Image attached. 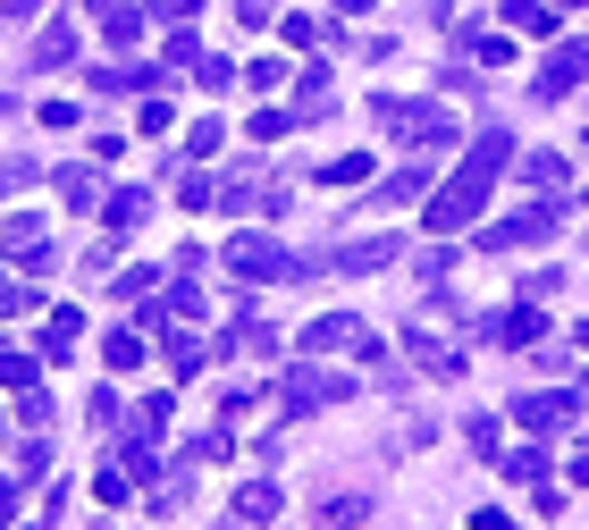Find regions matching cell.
I'll return each instance as SVG.
<instances>
[{"instance_id": "obj_1", "label": "cell", "mask_w": 589, "mask_h": 530, "mask_svg": "<svg viewBox=\"0 0 589 530\" xmlns=\"http://www.w3.org/2000/svg\"><path fill=\"white\" fill-rule=\"evenodd\" d=\"M505 160H513V144H505V135L489 127V135L472 144V160H463V169L446 177V186H438V203H430V227H438V236H455V227H472V210L489 203V186H497V169H505Z\"/></svg>"}, {"instance_id": "obj_2", "label": "cell", "mask_w": 589, "mask_h": 530, "mask_svg": "<svg viewBox=\"0 0 589 530\" xmlns=\"http://www.w3.org/2000/svg\"><path fill=\"white\" fill-rule=\"evenodd\" d=\"M219 269H228V278H245V286H278V278H295V262H286V245H269L262 227H245V236H228V245H219Z\"/></svg>"}, {"instance_id": "obj_3", "label": "cell", "mask_w": 589, "mask_h": 530, "mask_svg": "<svg viewBox=\"0 0 589 530\" xmlns=\"http://www.w3.org/2000/svg\"><path fill=\"white\" fill-rule=\"evenodd\" d=\"M345 387H354L345 371H312V362H304V371L278 379V404H286V421H304V413H321V404H337Z\"/></svg>"}, {"instance_id": "obj_4", "label": "cell", "mask_w": 589, "mask_h": 530, "mask_svg": "<svg viewBox=\"0 0 589 530\" xmlns=\"http://www.w3.org/2000/svg\"><path fill=\"white\" fill-rule=\"evenodd\" d=\"M380 127L387 135H413V144H455V118H446V110H421V101H396V94L380 101Z\"/></svg>"}, {"instance_id": "obj_5", "label": "cell", "mask_w": 589, "mask_h": 530, "mask_svg": "<svg viewBox=\"0 0 589 530\" xmlns=\"http://www.w3.org/2000/svg\"><path fill=\"white\" fill-rule=\"evenodd\" d=\"M404 262V236H362V245H337L328 253V269L337 278H371V269H396Z\"/></svg>"}, {"instance_id": "obj_6", "label": "cell", "mask_w": 589, "mask_h": 530, "mask_svg": "<svg viewBox=\"0 0 589 530\" xmlns=\"http://www.w3.org/2000/svg\"><path fill=\"white\" fill-rule=\"evenodd\" d=\"M556 219H565V210H556V203H531V210H522V219L489 227V236H480V245H489V253H513V245H539V236H556Z\"/></svg>"}, {"instance_id": "obj_7", "label": "cell", "mask_w": 589, "mask_h": 530, "mask_svg": "<svg viewBox=\"0 0 589 530\" xmlns=\"http://www.w3.org/2000/svg\"><path fill=\"white\" fill-rule=\"evenodd\" d=\"M581 76H589V42H565V51H556L548 68L531 76V94H539V101H565L572 85H581Z\"/></svg>"}, {"instance_id": "obj_8", "label": "cell", "mask_w": 589, "mask_h": 530, "mask_svg": "<svg viewBox=\"0 0 589 530\" xmlns=\"http://www.w3.org/2000/svg\"><path fill=\"white\" fill-rule=\"evenodd\" d=\"M304 345H312V354H371V328L345 321V312H328V321L304 328Z\"/></svg>"}, {"instance_id": "obj_9", "label": "cell", "mask_w": 589, "mask_h": 530, "mask_svg": "<svg viewBox=\"0 0 589 530\" xmlns=\"http://www.w3.org/2000/svg\"><path fill=\"white\" fill-rule=\"evenodd\" d=\"M572 413H581L572 396H522V404H513V421H522L531 438H556V430H565Z\"/></svg>"}, {"instance_id": "obj_10", "label": "cell", "mask_w": 589, "mask_h": 530, "mask_svg": "<svg viewBox=\"0 0 589 530\" xmlns=\"http://www.w3.org/2000/svg\"><path fill=\"white\" fill-rule=\"evenodd\" d=\"M77 345H85V312H77V303H59L51 321H42V362H68Z\"/></svg>"}, {"instance_id": "obj_11", "label": "cell", "mask_w": 589, "mask_h": 530, "mask_svg": "<svg viewBox=\"0 0 589 530\" xmlns=\"http://www.w3.org/2000/svg\"><path fill=\"white\" fill-rule=\"evenodd\" d=\"M312 522H321V530H354V522H371V497H362V489H328L321 506H312Z\"/></svg>"}, {"instance_id": "obj_12", "label": "cell", "mask_w": 589, "mask_h": 530, "mask_svg": "<svg viewBox=\"0 0 589 530\" xmlns=\"http://www.w3.org/2000/svg\"><path fill=\"white\" fill-rule=\"evenodd\" d=\"M101 219H110V236H127V227H144V219H153V194H144V186L101 194Z\"/></svg>"}, {"instance_id": "obj_13", "label": "cell", "mask_w": 589, "mask_h": 530, "mask_svg": "<svg viewBox=\"0 0 589 530\" xmlns=\"http://www.w3.org/2000/svg\"><path fill=\"white\" fill-rule=\"evenodd\" d=\"M421 194H430V169H396L387 186H371L362 210H404V203H421Z\"/></svg>"}, {"instance_id": "obj_14", "label": "cell", "mask_w": 589, "mask_h": 530, "mask_svg": "<svg viewBox=\"0 0 589 530\" xmlns=\"http://www.w3.org/2000/svg\"><path fill=\"white\" fill-rule=\"evenodd\" d=\"M160 438H169V396H144V404H135V421H127V446L153 454Z\"/></svg>"}, {"instance_id": "obj_15", "label": "cell", "mask_w": 589, "mask_h": 530, "mask_svg": "<svg viewBox=\"0 0 589 530\" xmlns=\"http://www.w3.org/2000/svg\"><path fill=\"white\" fill-rule=\"evenodd\" d=\"M278 506H286L278 480H245V489H236V522H278Z\"/></svg>"}, {"instance_id": "obj_16", "label": "cell", "mask_w": 589, "mask_h": 530, "mask_svg": "<svg viewBox=\"0 0 589 530\" xmlns=\"http://www.w3.org/2000/svg\"><path fill=\"white\" fill-rule=\"evenodd\" d=\"M144 354H153V345H144V321H127V328H110V337H101V362H110V371H135Z\"/></svg>"}, {"instance_id": "obj_17", "label": "cell", "mask_w": 589, "mask_h": 530, "mask_svg": "<svg viewBox=\"0 0 589 530\" xmlns=\"http://www.w3.org/2000/svg\"><path fill=\"white\" fill-rule=\"evenodd\" d=\"M51 186H59V203H68V210H85V203L110 194V186H101V169H51Z\"/></svg>"}, {"instance_id": "obj_18", "label": "cell", "mask_w": 589, "mask_h": 530, "mask_svg": "<svg viewBox=\"0 0 589 530\" xmlns=\"http://www.w3.org/2000/svg\"><path fill=\"white\" fill-rule=\"evenodd\" d=\"M160 278H169V269H144V262H135V269H118V278H110V295H118V303H135V312H144V303L160 295Z\"/></svg>"}, {"instance_id": "obj_19", "label": "cell", "mask_w": 589, "mask_h": 530, "mask_svg": "<svg viewBox=\"0 0 589 530\" xmlns=\"http://www.w3.org/2000/svg\"><path fill=\"white\" fill-rule=\"evenodd\" d=\"M295 110H304V118H328V110H337V85H328V68H304V85H295Z\"/></svg>"}, {"instance_id": "obj_20", "label": "cell", "mask_w": 589, "mask_h": 530, "mask_svg": "<svg viewBox=\"0 0 589 530\" xmlns=\"http://www.w3.org/2000/svg\"><path fill=\"white\" fill-rule=\"evenodd\" d=\"M77 59V26H51V35L35 42V68H68Z\"/></svg>"}, {"instance_id": "obj_21", "label": "cell", "mask_w": 589, "mask_h": 530, "mask_svg": "<svg viewBox=\"0 0 589 530\" xmlns=\"http://www.w3.org/2000/svg\"><path fill=\"white\" fill-rule=\"evenodd\" d=\"M18 312H35V278L0 269V321H18Z\"/></svg>"}, {"instance_id": "obj_22", "label": "cell", "mask_w": 589, "mask_h": 530, "mask_svg": "<svg viewBox=\"0 0 589 530\" xmlns=\"http://www.w3.org/2000/svg\"><path fill=\"white\" fill-rule=\"evenodd\" d=\"M513 35H556V9H539V0H505Z\"/></svg>"}, {"instance_id": "obj_23", "label": "cell", "mask_w": 589, "mask_h": 530, "mask_svg": "<svg viewBox=\"0 0 589 530\" xmlns=\"http://www.w3.org/2000/svg\"><path fill=\"white\" fill-rule=\"evenodd\" d=\"M0 245H9V253H18V262H26V253L42 245V219H35V210H18V219L0 227Z\"/></svg>"}, {"instance_id": "obj_24", "label": "cell", "mask_w": 589, "mask_h": 530, "mask_svg": "<svg viewBox=\"0 0 589 530\" xmlns=\"http://www.w3.org/2000/svg\"><path fill=\"white\" fill-rule=\"evenodd\" d=\"M236 85H253V94H278V85H286V59H253V68H236Z\"/></svg>"}, {"instance_id": "obj_25", "label": "cell", "mask_w": 589, "mask_h": 530, "mask_svg": "<svg viewBox=\"0 0 589 530\" xmlns=\"http://www.w3.org/2000/svg\"><path fill=\"white\" fill-rule=\"evenodd\" d=\"M505 480H522V489H539V480H548V454H539V446L505 454Z\"/></svg>"}, {"instance_id": "obj_26", "label": "cell", "mask_w": 589, "mask_h": 530, "mask_svg": "<svg viewBox=\"0 0 589 530\" xmlns=\"http://www.w3.org/2000/svg\"><path fill=\"white\" fill-rule=\"evenodd\" d=\"M144 18H153V9H110V42H118V51L144 42Z\"/></svg>"}, {"instance_id": "obj_27", "label": "cell", "mask_w": 589, "mask_h": 530, "mask_svg": "<svg viewBox=\"0 0 589 530\" xmlns=\"http://www.w3.org/2000/svg\"><path fill=\"white\" fill-rule=\"evenodd\" d=\"M210 354H219V345H203V337H169V362H177V371H186V379L203 371Z\"/></svg>"}, {"instance_id": "obj_28", "label": "cell", "mask_w": 589, "mask_h": 530, "mask_svg": "<svg viewBox=\"0 0 589 530\" xmlns=\"http://www.w3.org/2000/svg\"><path fill=\"white\" fill-rule=\"evenodd\" d=\"M321 177H328V186H362V177H371V160H362V151H337Z\"/></svg>"}, {"instance_id": "obj_29", "label": "cell", "mask_w": 589, "mask_h": 530, "mask_svg": "<svg viewBox=\"0 0 589 530\" xmlns=\"http://www.w3.org/2000/svg\"><path fill=\"white\" fill-rule=\"evenodd\" d=\"M194 85H203V94H219V85H236V68H228V59H194Z\"/></svg>"}, {"instance_id": "obj_30", "label": "cell", "mask_w": 589, "mask_h": 530, "mask_svg": "<svg viewBox=\"0 0 589 530\" xmlns=\"http://www.w3.org/2000/svg\"><path fill=\"white\" fill-rule=\"evenodd\" d=\"M18 421H26V430H42V421H51V396H42V387H18Z\"/></svg>"}, {"instance_id": "obj_31", "label": "cell", "mask_w": 589, "mask_h": 530, "mask_svg": "<svg viewBox=\"0 0 589 530\" xmlns=\"http://www.w3.org/2000/svg\"><path fill=\"white\" fill-rule=\"evenodd\" d=\"M0 387H9V396H18V387H35V362H26V354H0Z\"/></svg>"}, {"instance_id": "obj_32", "label": "cell", "mask_w": 589, "mask_h": 530, "mask_svg": "<svg viewBox=\"0 0 589 530\" xmlns=\"http://www.w3.org/2000/svg\"><path fill=\"white\" fill-rule=\"evenodd\" d=\"M522 177H531V186H565V160H548V151H531V160H522Z\"/></svg>"}, {"instance_id": "obj_33", "label": "cell", "mask_w": 589, "mask_h": 530, "mask_svg": "<svg viewBox=\"0 0 589 530\" xmlns=\"http://www.w3.org/2000/svg\"><path fill=\"white\" fill-rule=\"evenodd\" d=\"M35 118H42V127H51V135H68V127H77V101L59 94V101H42V110H35Z\"/></svg>"}, {"instance_id": "obj_34", "label": "cell", "mask_w": 589, "mask_h": 530, "mask_svg": "<svg viewBox=\"0 0 589 530\" xmlns=\"http://www.w3.org/2000/svg\"><path fill=\"white\" fill-rule=\"evenodd\" d=\"M286 127H295V118H286V110H262V118H253V127H245V135H253V144H278V135H286Z\"/></svg>"}, {"instance_id": "obj_35", "label": "cell", "mask_w": 589, "mask_h": 530, "mask_svg": "<svg viewBox=\"0 0 589 530\" xmlns=\"http://www.w3.org/2000/svg\"><path fill=\"white\" fill-rule=\"evenodd\" d=\"M186 144H194V151H219L228 135H219V118H194V127H186Z\"/></svg>"}, {"instance_id": "obj_36", "label": "cell", "mask_w": 589, "mask_h": 530, "mask_svg": "<svg viewBox=\"0 0 589 530\" xmlns=\"http://www.w3.org/2000/svg\"><path fill=\"white\" fill-rule=\"evenodd\" d=\"M118 413H127V404H118V387H101V396H94V430H118Z\"/></svg>"}, {"instance_id": "obj_37", "label": "cell", "mask_w": 589, "mask_h": 530, "mask_svg": "<svg viewBox=\"0 0 589 530\" xmlns=\"http://www.w3.org/2000/svg\"><path fill=\"white\" fill-rule=\"evenodd\" d=\"M26 177H35V160H0V203H9V194H18Z\"/></svg>"}, {"instance_id": "obj_38", "label": "cell", "mask_w": 589, "mask_h": 530, "mask_svg": "<svg viewBox=\"0 0 589 530\" xmlns=\"http://www.w3.org/2000/svg\"><path fill=\"white\" fill-rule=\"evenodd\" d=\"M194 9H203V0H153V18H169V26H186Z\"/></svg>"}, {"instance_id": "obj_39", "label": "cell", "mask_w": 589, "mask_h": 530, "mask_svg": "<svg viewBox=\"0 0 589 530\" xmlns=\"http://www.w3.org/2000/svg\"><path fill=\"white\" fill-rule=\"evenodd\" d=\"M18 522V480H0V530Z\"/></svg>"}, {"instance_id": "obj_40", "label": "cell", "mask_w": 589, "mask_h": 530, "mask_svg": "<svg viewBox=\"0 0 589 530\" xmlns=\"http://www.w3.org/2000/svg\"><path fill=\"white\" fill-rule=\"evenodd\" d=\"M236 18H245V26H269V0H236Z\"/></svg>"}, {"instance_id": "obj_41", "label": "cell", "mask_w": 589, "mask_h": 530, "mask_svg": "<svg viewBox=\"0 0 589 530\" xmlns=\"http://www.w3.org/2000/svg\"><path fill=\"white\" fill-rule=\"evenodd\" d=\"M42 0H0V18H35Z\"/></svg>"}, {"instance_id": "obj_42", "label": "cell", "mask_w": 589, "mask_h": 530, "mask_svg": "<svg viewBox=\"0 0 589 530\" xmlns=\"http://www.w3.org/2000/svg\"><path fill=\"white\" fill-rule=\"evenodd\" d=\"M572 480H589V446H572Z\"/></svg>"}, {"instance_id": "obj_43", "label": "cell", "mask_w": 589, "mask_h": 530, "mask_svg": "<svg viewBox=\"0 0 589 530\" xmlns=\"http://www.w3.org/2000/svg\"><path fill=\"white\" fill-rule=\"evenodd\" d=\"M337 9H371V0H337Z\"/></svg>"}, {"instance_id": "obj_44", "label": "cell", "mask_w": 589, "mask_h": 530, "mask_svg": "<svg viewBox=\"0 0 589 530\" xmlns=\"http://www.w3.org/2000/svg\"><path fill=\"white\" fill-rule=\"evenodd\" d=\"M0 118H9V85H0Z\"/></svg>"}, {"instance_id": "obj_45", "label": "cell", "mask_w": 589, "mask_h": 530, "mask_svg": "<svg viewBox=\"0 0 589 530\" xmlns=\"http://www.w3.org/2000/svg\"><path fill=\"white\" fill-rule=\"evenodd\" d=\"M18 530H51V522H18Z\"/></svg>"}]
</instances>
